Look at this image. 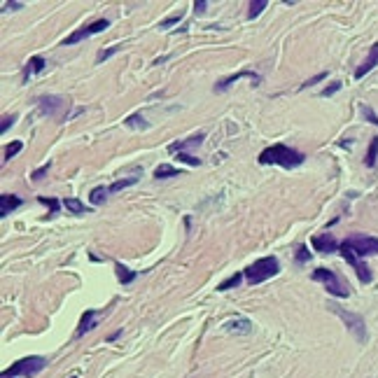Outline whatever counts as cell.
<instances>
[{
	"instance_id": "28",
	"label": "cell",
	"mask_w": 378,
	"mask_h": 378,
	"mask_svg": "<svg viewBox=\"0 0 378 378\" xmlns=\"http://www.w3.org/2000/svg\"><path fill=\"white\" fill-rule=\"evenodd\" d=\"M178 159L187 166H201V159H196V157H192V154H185V152H178Z\"/></svg>"
},
{
	"instance_id": "39",
	"label": "cell",
	"mask_w": 378,
	"mask_h": 378,
	"mask_svg": "<svg viewBox=\"0 0 378 378\" xmlns=\"http://www.w3.org/2000/svg\"><path fill=\"white\" fill-rule=\"evenodd\" d=\"M5 10H19V7H23V3H5Z\"/></svg>"
},
{
	"instance_id": "4",
	"label": "cell",
	"mask_w": 378,
	"mask_h": 378,
	"mask_svg": "<svg viewBox=\"0 0 378 378\" xmlns=\"http://www.w3.org/2000/svg\"><path fill=\"white\" fill-rule=\"evenodd\" d=\"M47 367V360L40 355H31V357H23V360L14 362L10 369H5V376H23V378H33L38 376L42 369Z\"/></svg>"
},
{
	"instance_id": "15",
	"label": "cell",
	"mask_w": 378,
	"mask_h": 378,
	"mask_svg": "<svg viewBox=\"0 0 378 378\" xmlns=\"http://www.w3.org/2000/svg\"><path fill=\"white\" fill-rule=\"evenodd\" d=\"M98 318H100V311H87L82 315V320H80V327H77V336H82V334H87L89 329H93L96 327V322H98Z\"/></svg>"
},
{
	"instance_id": "35",
	"label": "cell",
	"mask_w": 378,
	"mask_h": 378,
	"mask_svg": "<svg viewBox=\"0 0 378 378\" xmlns=\"http://www.w3.org/2000/svg\"><path fill=\"white\" fill-rule=\"evenodd\" d=\"M14 121H17V115H10V117H5V119H3V124H0V133H5L7 129H10V126L14 124Z\"/></svg>"
},
{
	"instance_id": "11",
	"label": "cell",
	"mask_w": 378,
	"mask_h": 378,
	"mask_svg": "<svg viewBox=\"0 0 378 378\" xmlns=\"http://www.w3.org/2000/svg\"><path fill=\"white\" fill-rule=\"evenodd\" d=\"M376 66H378V42H373V44H371V52H369V56L364 59V63H362V66L355 70V80H362V77L367 75V72H371Z\"/></svg>"
},
{
	"instance_id": "37",
	"label": "cell",
	"mask_w": 378,
	"mask_h": 378,
	"mask_svg": "<svg viewBox=\"0 0 378 378\" xmlns=\"http://www.w3.org/2000/svg\"><path fill=\"white\" fill-rule=\"evenodd\" d=\"M362 112H364V117H369V119H371L373 124L378 126V117L373 115V110H371V108H367V105H364V108H362Z\"/></svg>"
},
{
	"instance_id": "2",
	"label": "cell",
	"mask_w": 378,
	"mask_h": 378,
	"mask_svg": "<svg viewBox=\"0 0 378 378\" xmlns=\"http://www.w3.org/2000/svg\"><path fill=\"white\" fill-rule=\"evenodd\" d=\"M280 271V262L275 257H262L257 262H252L250 266L245 269V278L250 285H259L264 280L273 278L275 273Z\"/></svg>"
},
{
	"instance_id": "30",
	"label": "cell",
	"mask_w": 378,
	"mask_h": 378,
	"mask_svg": "<svg viewBox=\"0 0 378 378\" xmlns=\"http://www.w3.org/2000/svg\"><path fill=\"white\" fill-rule=\"evenodd\" d=\"M119 49H121L119 44H112V47H108V49H105V52H98V61H108L110 56H112V54H117V52H119Z\"/></svg>"
},
{
	"instance_id": "3",
	"label": "cell",
	"mask_w": 378,
	"mask_h": 378,
	"mask_svg": "<svg viewBox=\"0 0 378 378\" xmlns=\"http://www.w3.org/2000/svg\"><path fill=\"white\" fill-rule=\"evenodd\" d=\"M327 308L343 320V324L348 327V332H352V336L357 339V343H364V341H367V324H364V318H362V315L345 311V308H341L339 304H327Z\"/></svg>"
},
{
	"instance_id": "1",
	"label": "cell",
	"mask_w": 378,
	"mask_h": 378,
	"mask_svg": "<svg viewBox=\"0 0 378 378\" xmlns=\"http://www.w3.org/2000/svg\"><path fill=\"white\" fill-rule=\"evenodd\" d=\"M304 157L299 149L290 147V145H271V147H266L262 154H259V164L264 166H280V168H296V166L304 164Z\"/></svg>"
},
{
	"instance_id": "40",
	"label": "cell",
	"mask_w": 378,
	"mask_h": 378,
	"mask_svg": "<svg viewBox=\"0 0 378 378\" xmlns=\"http://www.w3.org/2000/svg\"><path fill=\"white\" fill-rule=\"evenodd\" d=\"M119 336H121V329H117L115 334H110V336H108V341H117V339H119Z\"/></svg>"
},
{
	"instance_id": "22",
	"label": "cell",
	"mask_w": 378,
	"mask_h": 378,
	"mask_svg": "<svg viewBox=\"0 0 378 378\" xmlns=\"http://www.w3.org/2000/svg\"><path fill=\"white\" fill-rule=\"evenodd\" d=\"M243 275H245V273H234V275H229V278H226L224 283H219V285H217V292H226V290H231V287L241 285Z\"/></svg>"
},
{
	"instance_id": "23",
	"label": "cell",
	"mask_w": 378,
	"mask_h": 378,
	"mask_svg": "<svg viewBox=\"0 0 378 378\" xmlns=\"http://www.w3.org/2000/svg\"><path fill=\"white\" fill-rule=\"evenodd\" d=\"M110 187H96V189H91V194H89V198H91L93 206H98V203L105 201V196H108Z\"/></svg>"
},
{
	"instance_id": "6",
	"label": "cell",
	"mask_w": 378,
	"mask_h": 378,
	"mask_svg": "<svg viewBox=\"0 0 378 378\" xmlns=\"http://www.w3.org/2000/svg\"><path fill=\"white\" fill-rule=\"evenodd\" d=\"M343 245L350 247L357 257H371V255H378V238L376 236L355 234V236H350V238H345Z\"/></svg>"
},
{
	"instance_id": "34",
	"label": "cell",
	"mask_w": 378,
	"mask_h": 378,
	"mask_svg": "<svg viewBox=\"0 0 378 378\" xmlns=\"http://www.w3.org/2000/svg\"><path fill=\"white\" fill-rule=\"evenodd\" d=\"M40 203H44V206H49L52 215H56V210H59V201H56V198H44V196H40Z\"/></svg>"
},
{
	"instance_id": "29",
	"label": "cell",
	"mask_w": 378,
	"mask_h": 378,
	"mask_svg": "<svg viewBox=\"0 0 378 378\" xmlns=\"http://www.w3.org/2000/svg\"><path fill=\"white\" fill-rule=\"evenodd\" d=\"M178 21H182V12H178V14H170L168 19H164V21L159 23V28H168V26H175Z\"/></svg>"
},
{
	"instance_id": "10",
	"label": "cell",
	"mask_w": 378,
	"mask_h": 378,
	"mask_svg": "<svg viewBox=\"0 0 378 378\" xmlns=\"http://www.w3.org/2000/svg\"><path fill=\"white\" fill-rule=\"evenodd\" d=\"M313 247H315L318 252H324V255H327V252L339 250L341 243H336V238L332 234H320V236L313 238Z\"/></svg>"
},
{
	"instance_id": "8",
	"label": "cell",
	"mask_w": 378,
	"mask_h": 378,
	"mask_svg": "<svg viewBox=\"0 0 378 378\" xmlns=\"http://www.w3.org/2000/svg\"><path fill=\"white\" fill-rule=\"evenodd\" d=\"M339 250H341V255H343V259H345V262H348V264H350V266H352V269L357 271V278H360L362 283H371V278H373V275H371V271H369V266H367V264H362V262H360V257H357V255L350 250V247H345L343 243H341V247H339Z\"/></svg>"
},
{
	"instance_id": "7",
	"label": "cell",
	"mask_w": 378,
	"mask_h": 378,
	"mask_svg": "<svg viewBox=\"0 0 378 378\" xmlns=\"http://www.w3.org/2000/svg\"><path fill=\"white\" fill-rule=\"evenodd\" d=\"M110 26V21L108 19H98V21H93V23H89V26H84V28H80V31H75L72 35H68L66 40H63V47L66 44H75V42H82V40H87V38H91V35H96V33H103L105 28Z\"/></svg>"
},
{
	"instance_id": "19",
	"label": "cell",
	"mask_w": 378,
	"mask_h": 378,
	"mask_svg": "<svg viewBox=\"0 0 378 378\" xmlns=\"http://www.w3.org/2000/svg\"><path fill=\"white\" fill-rule=\"evenodd\" d=\"M63 206H66V210H70L72 215H84V213H89V210H91V208H87V206H84L80 198H66V201H63Z\"/></svg>"
},
{
	"instance_id": "20",
	"label": "cell",
	"mask_w": 378,
	"mask_h": 378,
	"mask_svg": "<svg viewBox=\"0 0 378 378\" xmlns=\"http://www.w3.org/2000/svg\"><path fill=\"white\" fill-rule=\"evenodd\" d=\"M115 269H117V278L121 280V285H129V283H133L136 280V271L131 269H126V266H121V264H115Z\"/></svg>"
},
{
	"instance_id": "33",
	"label": "cell",
	"mask_w": 378,
	"mask_h": 378,
	"mask_svg": "<svg viewBox=\"0 0 378 378\" xmlns=\"http://www.w3.org/2000/svg\"><path fill=\"white\" fill-rule=\"evenodd\" d=\"M49 166H52V164H49V161H47V164H44V166H40L38 170H33V175H31V178H33L35 182H38V180H42V178L47 175V170H49Z\"/></svg>"
},
{
	"instance_id": "26",
	"label": "cell",
	"mask_w": 378,
	"mask_h": 378,
	"mask_svg": "<svg viewBox=\"0 0 378 378\" xmlns=\"http://www.w3.org/2000/svg\"><path fill=\"white\" fill-rule=\"evenodd\" d=\"M136 182H138V178H126V180H117V182H112V185H110V192H121V189H126V187L136 185Z\"/></svg>"
},
{
	"instance_id": "24",
	"label": "cell",
	"mask_w": 378,
	"mask_h": 378,
	"mask_svg": "<svg viewBox=\"0 0 378 378\" xmlns=\"http://www.w3.org/2000/svg\"><path fill=\"white\" fill-rule=\"evenodd\" d=\"M266 0H255V3H250V12H247V19H257L259 14H262L264 10H266Z\"/></svg>"
},
{
	"instance_id": "38",
	"label": "cell",
	"mask_w": 378,
	"mask_h": 378,
	"mask_svg": "<svg viewBox=\"0 0 378 378\" xmlns=\"http://www.w3.org/2000/svg\"><path fill=\"white\" fill-rule=\"evenodd\" d=\"M206 7H208V3H206V0H196V3H194V10H196L198 14H203V12H206Z\"/></svg>"
},
{
	"instance_id": "27",
	"label": "cell",
	"mask_w": 378,
	"mask_h": 378,
	"mask_svg": "<svg viewBox=\"0 0 378 378\" xmlns=\"http://www.w3.org/2000/svg\"><path fill=\"white\" fill-rule=\"evenodd\" d=\"M21 147H23V145L19 143V140H14V143H12V145H7V147H5V161L14 159V157H17V154L21 152Z\"/></svg>"
},
{
	"instance_id": "21",
	"label": "cell",
	"mask_w": 378,
	"mask_h": 378,
	"mask_svg": "<svg viewBox=\"0 0 378 378\" xmlns=\"http://www.w3.org/2000/svg\"><path fill=\"white\" fill-rule=\"evenodd\" d=\"M376 159H378V136L371 138V145H369V149H367L364 164H367L369 168H373V166H376Z\"/></svg>"
},
{
	"instance_id": "13",
	"label": "cell",
	"mask_w": 378,
	"mask_h": 378,
	"mask_svg": "<svg viewBox=\"0 0 378 378\" xmlns=\"http://www.w3.org/2000/svg\"><path fill=\"white\" fill-rule=\"evenodd\" d=\"M224 329L229 334H252V322L247 318H236V320H229L224 324Z\"/></svg>"
},
{
	"instance_id": "18",
	"label": "cell",
	"mask_w": 378,
	"mask_h": 378,
	"mask_svg": "<svg viewBox=\"0 0 378 378\" xmlns=\"http://www.w3.org/2000/svg\"><path fill=\"white\" fill-rule=\"evenodd\" d=\"M178 175H182V170L173 168V166H168V164H161V166L154 168V178H157V180H164V178H178Z\"/></svg>"
},
{
	"instance_id": "16",
	"label": "cell",
	"mask_w": 378,
	"mask_h": 378,
	"mask_svg": "<svg viewBox=\"0 0 378 378\" xmlns=\"http://www.w3.org/2000/svg\"><path fill=\"white\" fill-rule=\"evenodd\" d=\"M203 138H206L203 133H196V136L187 138V140H180V143L168 145V152H182V149H187V147H196V145L203 143Z\"/></svg>"
},
{
	"instance_id": "14",
	"label": "cell",
	"mask_w": 378,
	"mask_h": 378,
	"mask_svg": "<svg viewBox=\"0 0 378 378\" xmlns=\"http://www.w3.org/2000/svg\"><path fill=\"white\" fill-rule=\"evenodd\" d=\"M21 206V198L14 196V194H3L0 196V217H7L12 210H17Z\"/></svg>"
},
{
	"instance_id": "5",
	"label": "cell",
	"mask_w": 378,
	"mask_h": 378,
	"mask_svg": "<svg viewBox=\"0 0 378 378\" xmlns=\"http://www.w3.org/2000/svg\"><path fill=\"white\" fill-rule=\"evenodd\" d=\"M313 280H315V283H322V285L327 287L329 294L341 296V299H345V296L350 294L348 285H345V283L334 273V271H329V269H315V271H313Z\"/></svg>"
},
{
	"instance_id": "17",
	"label": "cell",
	"mask_w": 378,
	"mask_h": 378,
	"mask_svg": "<svg viewBox=\"0 0 378 378\" xmlns=\"http://www.w3.org/2000/svg\"><path fill=\"white\" fill-rule=\"evenodd\" d=\"M44 66H47V61H44L42 56H33V59L26 63V70H23V80H28V77L33 75V72H42Z\"/></svg>"
},
{
	"instance_id": "12",
	"label": "cell",
	"mask_w": 378,
	"mask_h": 378,
	"mask_svg": "<svg viewBox=\"0 0 378 378\" xmlns=\"http://www.w3.org/2000/svg\"><path fill=\"white\" fill-rule=\"evenodd\" d=\"M241 77H247V80H252V82H259V75H257V72H252V70H241V72H236V75H231V77H224V80H222V82L215 87V91H226V89H229L234 82H238Z\"/></svg>"
},
{
	"instance_id": "31",
	"label": "cell",
	"mask_w": 378,
	"mask_h": 378,
	"mask_svg": "<svg viewBox=\"0 0 378 378\" xmlns=\"http://www.w3.org/2000/svg\"><path fill=\"white\" fill-rule=\"evenodd\" d=\"M308 259H311V252H308L306 245H301L299 250H296V262H299V264H306Z\"/></svg>"
},
{
	"instance_id": "9",
	"label": "cell",
	"mask_w": 378,
	"mask_h": 378,
	"mask_svg": "<svg viewBox=\"0 0 378 378\" xmlns=\"http://www.w3.org/2000/svg\"><path fill=\"white\" fill-rule=\"evenodd\" d=\"M66 105H68L66 98H61V96H44V98H40V110L47 117H59V112Z\"/></svg>"
},
{
	"instance_id": "25",
	"label": "cell",
	"mask_w": 378,
	"mask_h": 378,
	"mask_svg": "<svg viewBox=\"0 0 378 378\" xmlns=\"http://www.w3.org/2000/svg\"><path fill=\"white\" fill-rule=\"evenodd\" d=\"M124 124L129 126V129H147V124H145L143 115H131V117H126Z\"/></svg>"
},
{
	"instance_id": "41",
	"label": "cell",
	"mask_w": 378,
	"mask_h": 378,
	"mask_svg": "<svg viewBox=\"0 0 378 378\" xmlns=\"http://www.w3.org/2000/svg\"><path fill=\"white\" fill-rule=\"evenodd\" d=\"M3 378H10V376H5V373H3Z\"/></svg>"
},
{
	"instance_id": "32",
	"label": "cell",
	"mask_w": 378,
	"mask_h": 378,
	"mask_svg": "<svg viewBox=\"0 0 378 378\" xmlns=\"http://www.w3.org/2000/svg\"><path fill=\"white\" fill-rule=\"evenodd\" d=\"M322 80H327V72H318V75H315V77H311V80H306V82L301 84V89H306V87H313V84L322 82Z\"/></svg>"
},
{
	"instance_id": "36",
	"label": "cell",
	"mask_w": 378,
	"mask_h": 378,
	"mask_svg": "<svg viewBox=\"0 0 378 378\" xmlns=\"http://www.w3.org/2000/svg\"><path fill=\"white\" fill-rule=\"evenodd\" d=\"M339 89H341V82H334V84H332V87H327V89H324V91H322V96H324V98H327V96H334V93L339 91Z\"/></svg>"
}]
</instances>
